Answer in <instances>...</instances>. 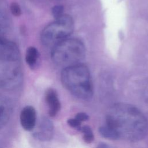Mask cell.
<instances>
[{
  "label": "cell",
  "mask_w": 148,
  "mask_h": 148,
  "mask_svg": "<svg viewBox=\"0 0 148 148\" xmlns=\"http://www.w3.org/2000/svg\"><path fill=\"white\" fill-rule=\"evenodd\" d=\"M106 120L118 138L138 142L148 134V120L140 110L130 104L117 103L112 106L107 112Z\"/></svg>",
  "instance_id": "6da1fadb"
},
{
  "label": "cell",
  "mask_w": 148,
  "mask_h": 148,
  "mask_svg": "<svg viewBox=\"0 0 148 148\" xmlns=\"http://www.w3.org/2000/svg\"><path fill=\"white\" fill-rule=\"evenodd\" d=\"M23 72L17 45L6 38L0 42V89H11L22 82Z\"/></svg>",
  "instance_id": "7a4b0ae2"
},
{
  "label": "cell",
  "mask_w": 148,
  "mask_h": 148,
  "mask_svg": "<svg viewBox=\"0 0 148 148\" xmlns=\"http://www.w3.org/2000/svg\"><path fill=\"white\" fill-rule=\"evenodd\" d=\"M64 86L75 97L83 100L90 99L93 95V86L88 68L76 64L64 68L61 75Z\"/></svg>",
  "instance_id": "3957f363"
},
{
  "label": "cell",
  "mask_w": 148,
  "mask_h": 148,
  "mask_svg": "<svg viewBox=\"0 0 148 148\" xmlns=\"http://www.w3.org/2000/svg\"><path fill=\"white\" fill-rule=\"evenodd\" d=\"M85 54V46L82 41L68 38L53 47L51 57L56 64L65 68L79 64Z\"/></svg>",
  "instance_id": "277c9868"
},
{
  "label": "cell",
  "mask_w": 148,
  "mask_h": 148,
  "mask_svg": "<svg viewBox=\"0 0 148 148\" xmlns=\"http://www.w3.org/2000/svg\"><path fill=\"white\" fill-rule=\"evenodd\" d=\"M74 23L72 18L68 14H63L55 18L42 30L40 40L47 46H54L61 41L68 38L73 32Z\"/></svg>",
  "instance_id": "5b68a950"
},
{
  "label": "cell",
  "mask_w": 148,
  "mask_h": 148,
  "mask_svg": "<svg viewBox=\"0 0 148 148\" xmlns=\"http://www.w3.org/2000/svg\"><path fill=\"white\" fill-rule=\"evenodd\" d=\"M34 138L41 141L50 140L53 135L54 127L52 122L47 117H42L34 128Z\"/></svg>",
  "instance_id": "8992f818"
},
{
  "label": "cell",
  "mask_w": 148,
  "mask_h": 148,
  "mask_svg": "<svg viewBox=\"0 0 148 148\" xmlns=\"http://www.w3.org/2000/svg\"><path fill=\"white\" fill-rule=\"evenodd\" d=\"M20 123L26 131H32L36 123V112L34 107L27 106L24 107L20 116Z\"/></svg>",
  "instance_id": "52a82bcc"
},
{
  "label": "cell",
  "mask_w": 148,
  "mask_h": 148,
  "mask_svg": "<svg viewBox=\"0 0 148 148\" xmlns=\"http://www.w3.org/2000/svg\"><path fill=\"white\" fill-rule=\"evenodd\" d=\"M12 103L5 95L0 94V129L9 121L12 113Z\"/></svg>",
  "instance_id": "ba28073f"
},
{
  "label": "cell",
  "mask_w": 148,
  "mask_h": 148,
  "mask_svg": "<svg viewBox=\"0 0 148 148\" xmlns=\"http://www.w3.org/2000/svg\"><path fill=\"white\" fill-rule=\"evenodd\" d=\"M46 101L49 108V114L51 117L55 116L59 112L61 104L56 91L49 88L46 92Z\"/></svg>",
  "instance_id": "9c48e42d"
},
{
  "label": "cell",
  "mask_w": 148,
  "mask_h": 148,
  "mask_svg": "<svg viewBox=\"0 0 148 148\" xmlns=\"http://www.w3.org/2000/svg\"><path fill=\"white\" fill-rule=\"evenodd\" d=\"M38 51L35 47L31 46L27 49L25 54V61L31 68L35 66L38 59Z\"/></svg>",
  "instance_id": "30bf717a"
},
{
  "label": "cell",
  "mask_w": 148,
  "mask_h": 148,
  "mask_svg": "<svg viewBox=\"0 0 148 148\" xmlns=\"http://www.w3.org/2000/svg\"><path fill=\"white\" fill-rule=\"evenodd\" d=\"M99 132L103 138L110 139H118V136L115 131L108 125L101 127L99 128Z\"/></svg>",
  "instance_id": "8fae6325"
},
{
  "label": "cell",
  "mask_w": 148,
  "mask_h": 148,
  "mask_svg": "<svg viewBox=\"0 0 148 148\" xmlns=\"http://www.w3.org/2000/svg\"><path fill=\"white\" fill-rule=\"evenodd\" d=\"M79 130L83 134V139L87 143H91L94 139L91 128L87 125L81 127Z\"/></svg>",
  "instance_id": "7c38bea8"
},
{
  "label": "cell",
  "mask_w": 148,
  "mask_h": 148,
  "mask_svg": "<svg viewBox=\"0 0 148 148\" xmlns=\"http://www.w3.org/2000/svg\"><path fill=\"white\" fill-rule=\"evenodd\" d=\"M9 25V20L6 13L0 9V26L7 29Z\"/></svg>",
  "instance_id": "4fadbf2b"
},
{
  "label": "cell",
  "mask_w": 148,
  "mask_h": 148,
  "mask_svg": "<svg viewBox=\"0 0 148 148\" xmlns=\"http://www.w3.org/2000/svg\"><path fill=\"white\" fill-rule=\"evenodd\" d=\"M10 11L15 16H19L21 14V10L19 5L16 2H12L10 4Z\"/></svg>",
  "instance_id": "5bb4252c"
},
{
  "label": "cell",
  "mask_w": 148,
  "mask_h": 148,
  "mask_svg": "<svg viewBox=\"0 0 148 148\" xmlns=\"http://www.w3.org/2000/svg\"><path fill=\"white\" fill-rule=\"evenodd\" d=\"M63 7L60 5H57L53 7L52 9V13L55 18L61 16L64 14Z\"/></svg>",
  "instance_id": "9a60e30c"
},
{
  "label": "cell",
  "mask_w": 148,
  "mask_h": 148,
  "mask_svg": "<svg viewBox=\"0 0 148 148\" xmlns=\"http://www.w3.org/2000/svg\"><path fill=\"white\" fill-rule=\"evenodd\" d=\"M67 123L69 124V125H70L71 127H72L73 128H77L79 130V129L81 127V126H80L81 122L80 121L77 120L75 118H74V119H70L68 120Z\"/></svg>",
  "instance_id": "2e32d148"
},
{
  "label": "cell",
  "mask_w": 148,
  "mask_h": 148,
  "mask_svg": "<svg viewBox=\"0 0 148 148\" xmlns=\"http://www.w3.org/2000/svg\"><path fill=\"white\" fill-rule=\"evenodd\" d=\"M75 118L77 120L80 121V122H82V121H86L87 120H88V114H87L85 113L80 112V113H78L76 115Z\"/></svg>",
  "instance_id": "e0dca14e"
},
{
  "label": "cell",
  "mask_w": 148,
  "mask_h": 148,
  "mask_svg": "<svg viewBox=\"0 0 148 148\" xmlns=\"http://www.w3.org/2000/svg\"><path fill=\"white\" fill-rule=\"evenodd\" d=\"M6 28L0 26V42H2L3 39H5V32L6 31Z\"/></svg>",
  "instance_id": "ac0fdd59"
}]
</instances>
